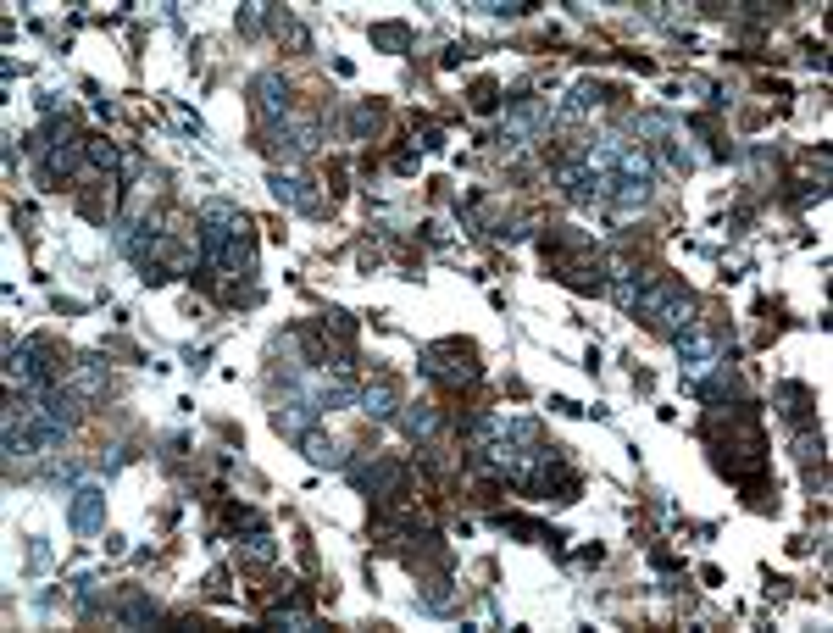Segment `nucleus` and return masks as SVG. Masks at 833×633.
Returning a JSON list of instances; mask_svg holds the SVG:
<instances>
[{
    "mask_svg": "<svg viewBox=\"0 0 833 633\" xmlns=\"http://www.w3.org/2000/svg\"><path fill=\"white\" fill-rule=\"evenodd\" d=\"M256 117H262V123H284V117H289V89H284V78H278V73L256 78Z\"/></svg>",
    "mask_w": 833,
    "mask_h": 633,
    "instance_id": "nucleus-2",
    "label": "nucleus"
},
{
    "mask_svg": "<svg viewBox=\"0 0 833 633\" xmlns=\"http://www.w3.org/2000/svg\"><path fill=\"white\" fill-rule=\"evenodd\" d=\"M489 106H495V84H478L473 89V112H489Z\"/></svg>",
    "mask_w": 833,
    "mask_h": 633,
    "instance_id": "nucleus-4",
    "label": "nucleus"
},
{
    "mask_svg": "<svg viewBox=\"0 0 833 633\" xmlns=\"http://www.w3.org/2000/svg\"><path fill=\"white\" fill-rule=\"evenodd\" d=\"M423 373L428 378H439L445 389H473L478 384V356H473V345H428L423 350Z\"/></svg>",
    "mask_w": 833,
    "mask_h": 633,
    "instance_id": "nucleus-1",
    "label": "nucleus"
},
{
    "mask_svg": "<svg viewBox=\"0 0 833 633\" xmlns=\"http://www.w3.org/2000/svg\"><path fill=\"white\" fill-rule=\"evenodd\" d=\"M361 406L373 411V417H389L395 411V378H373V384L361 389Z\"/></svg>",
    "mask_w": 833,
    "mask_h": 633,
    "instance_id": "nucleus-3",
    "label": "nucleus"
}]
</instances>
